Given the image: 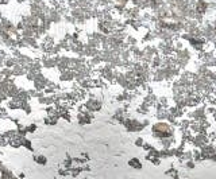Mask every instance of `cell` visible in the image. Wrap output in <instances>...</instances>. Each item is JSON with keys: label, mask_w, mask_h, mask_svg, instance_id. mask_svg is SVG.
Segmentation results:
<instances>
[{"label": "cell", "mask_w": 216, "mask_h": 179, "mask_svg": "<svg viewBox=\"0 0 216 179\" xmlns=\"http://www.w3.org/2000/svg\"><path fill=\"white\" fill-rule=\"evenodd\" d=\"M33 159H34V162L39 164V166H46L47 164V158L45 155H33Z\"/></svg>", "instance_id": "obj_1"}, {"label": "cell", "mask_w": 216, "mask_h": 179, "mask_svg": "<svg viewBox=\"0 0 216 179\" xmlns=\"http://www.w3.org/2000/svg\"><path fill=\"white\" fill-rule=\"evenodd\" d=\"M22 146L24 147V148H27L29 151H31V152H34V150H33V146H31V141L30 140H27V139H22Z\"/></svg>", "instance_id": "obj_2"}, {"label": "cell", "mask_w": 216, "mask_h": 179, "mask_svg": "<svg viewBox=\"0 0 216 179\" xmlns=\"http://www.w3.org/2000/svg\"><path fill=\"white\" fill-rule=\"evenodd\" d=\"M62 166H64V168H66V170H69V171H70L72 166H73V162H72V159H70V158H68V159H65V160H64V163H62Z\"/></svg>", "instance_id": "obj_3"}, {"label": "cell", "mask_w": 216, "mask_h": 179, "mask_svg": "<svg viewBox=\"0 0 216 179\" xmlns=\"http://www.w3.org/2000/svg\"><path fill=\"white\" fill-rule=\"evenodd\" d=\"M57 174H58V175H60V176H68V175H69V170H66V168H58V171H57Z\"/></svg>", "instance_id": "obj_4"}, {"label": "cell", "mask_w": 216, "mask_h": 179, "mask_svg": "<svg viewBox=\"0 0 216 179\" xmlns=\"http://www.w3.org/2000/svg\"><path fill=\"white\" fill-rule=\"evenodd\" d=\"M37 125H35V124H31V125H29V127H27V132H31V133H33V132H35V131H37Z\"/></svg>", "instance_id": "obj_5"}, {"label": "cell", "mask_w": 216, "mask_h": 179, "mask_svg": "<svg viewBox=\"0 0 216 179\" xmlns=\"http://www.w3.org/2000/svg\"><path fill=\"white\" fill-rule=\"evenodd\" d=\"M81 170L80 168H70V174H72V176H77L78 174H80Z\"/></svg>", "instance_id": "obj_6"}, {"label": "cell", "mask_w": 216, "mask_h": 179, "mask_svg": "<svg viewBox=\"0 0 216 179\" xmlns=\"http://www.w3.org/2000/svg\"><path fill=\"white\" fill-rule=\"evenodd\" d=\"M18 178H19V179H24L26 175H24V174H19V175H18Z\"/></svg>", "instance_id": "obj_7"}, {"label": "cell", "mask_w": 216, "mask_h": 179, "mask_svg": "<svg viewBox=\"0 0 216 179\" xmlns=\"http://www.w3.org/2000/svg\"><path fill=\"white\" fill-rule=\"evenodd\" d=\"M4 167V166H3V162H0V171H2V168Z\"/></svg>", "instance_id": "obj_8"}]
</instances>
